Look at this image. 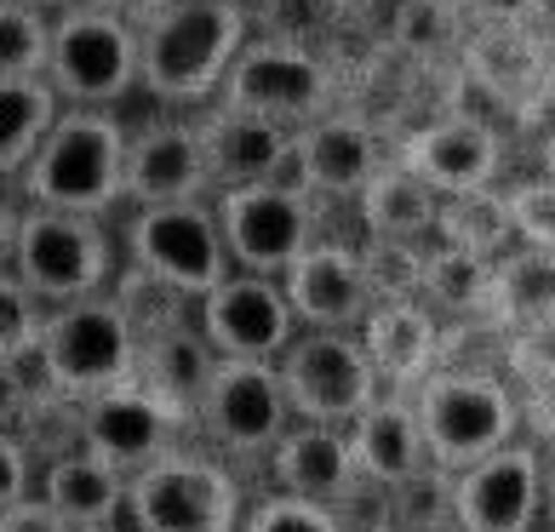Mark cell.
<instances>
[{
	"mask_svg": "<svg viewBox=\"0 0 555 532\" xmlns=\"http://www.w3.org/2000/svg\"><path fill=\"white\" fill-rule=\"evenodd\" d=\"M246 47L241 0H167L138 24V87L160 104H201Z\"/></svg>",
	"mask_w": 555,
	"mask_h": 532,
	"instance_id": "6da1fadb",
	"label": "cell"
},
{
	"mask_svg": "<svg viewBox=\"0 0 555 532\" xmlns=\"http://www.w3.org/2000/svg\"><path fill=\"white\" fill-rule=\"evenodd\" d=\"M120 155H127V132L115 127L109 109H57L47 138L35 143L24 160V200L29 207H57V212H87L104 218L120 195Z\"/></svg>",
	"mask_w": 555,
	"mask_h": 532,
	"instance_id": "7a4b0ae2",
	"label": "cell"
},
{
	"mask_svg": "<svg viewBox=\"0 0 555 532\" xmlns=\"http://www.w3.org/2000/svg\"><path fill=\"white\" fill-rule=\"evenodd\" d=\"M132 355H138V326L120 298L87 293V298H69L40 315L35 361L64 401H87L98 390L127 384Z\"/></svg>",
	"mask_w": 555,
	"mask_h": 532,
	"instance_id": "3957f363",
	"label": "cell"
},
{
	"mask_svg": "<svg viewBox=\"0 0 555 532\" xmlns=\"http://www.w3.org/2000/svg\"><path fill=\"white\" fill-rule=\"evenodd\" d=\"M47 80L57 104L109 109L138 92V24L115 17L92 0H69L52 12Z\"/></svg>",
	"mask_w": 555,
	"mask_h": 532,
	"instance_id": "277c9868",
	"label": "cell"
},
{
	"mask_svg": "<svg viewBox=\"0 0 555 532\" xmlns=\"http://www.w3.org/2000/svg\"><path fill=\"white\" fill-rule=\"evenodd\" d=\"M413 413L424 429V446L441 469H464L504 441H516V395L504 378L481 373V366H447V373H424Z\"/></svg>",
	"mask_w": 555,
	"mask_h": 532,
	"instance_id": "5b68a950",
	"label": "cell"
},
{
	"mask_svg": "<svg viewBox=\"0 0 555 532\" xmlns=\"http://www.w3.org/2000/svg\"><path fill=\"white\" fill-rule=\"evenodd\" d=\"M120 516L132 532H235L241 527V486L230 469L207 458L160 453L127 476V504Z\"/></svg>",
	"mask_w": 555,
	"mask_h": 532,
	"instance_id": "8992f818",
	"label": "cell"
},
{
	"mask_svg": "<svg viewBox=\"0 0 555 532\" xmlns=\"http://www.w3.org/2000/svg\"><path fill=\"white\" fill-rule=\"evenodd\" d=\"M109 235L87 212H57V207H24L12 241V275L29 286L40 303H69L87 298L109 281Z\"/></svg>",
	"mask_w": 555,
	"mask_h": 532,
	"instance_id": "52a82bcc",
	"label": "cell"
},
{
	"mask_svg": "<svg viewBox=\"0 0 555 532\" xmlns=\"http://www.w3.org/2000/svg\"><path fill=\"white\" fill-rule=\"evenodd\" d=\"M459 75L499 115L532 127L555 104V40L544 24H476L459 40Z\"/></svg>",
	"mask_w": 555,
	"mask_h": 532,
	"instance_id": "ba28073f",
	"label": "cell"
},
{
	"mask_svg": "<svg viewBox=\"0 0 555 532\" xmlns=\"http://www.w3.org/2000/svg\"><path fill=\"white\" fill-rule=\"evenodd\" d=\"M132 263L150 286H167L178 298H201L207 286L230 275V252H223L218 218L207 200H155L138 207L127 223Z\"/></svg>",
	"mask_w": 555,
	"mask_h": 532,
	"instance_id": "9c48e42d",
	"label": "cell"
},
{
	"mask_svg": "<svg viewBox=\"0 0 555 532\" xmlns=\"http://www.w3.org/2000/svg\"><path fill=\"white\" fill-rule=\"evenodd\" d=\"M275 361H281L275 378L293 418H310V424H349L384 390L373 361H366V343L349 338V326H310L304 338H286Z\"/></svg>",
	"mask_w": 555,
	"mask_h": 532,
	"instance_id": "30bf717a",
	"label": "cell"
},
{
	"mask_svg": "<svg viewBox=\"0 0 555 532\" xmlns=\"http://www.w3.org/2000/svg\"><path fill=\"white\" fill-rule=\"evenodd\" d=\"M212 218H218L230 263H241L253 275H275V281L315 241V200L304 190H293V183H275V178L218 190Z\"/></svg>",
	"mask_w": 555,
	"mask_h": 532,
	"instance_id": "8fae6325",
	"label": "cell"
},
{
	"mask_svg": "<svg viewBox=\"0 0 555 532\" xmlns=\"http://www.w3.org/2000/svg\"><path fill=\"white\" fill-rule=\"evenodd\" d=\"M218 104L253 109L281 127H304L333 104V69L298 40H246L223 69Z\"/></svg>",
	"mask_w": 555,
	"mask_h": 532,
	"instance_id": "7c38bea8",
	"label": "cell"
},
{
	"mask_svg": "<svg viewBox=\"0 0 555 532\" xmlns=\"http://www.w3.org/2000/svg\"><path fill=\"white\" fill-rule=\"evenodd\" d=\"M190 418L207 429V441L223 446V453H270L275 436L293 424V406L281 395L275 361L218 355Z\"/></svg>",
	"mask_w": 555,
	"mask_h": 532,
	"instance_id": "4fadbf2b",
	"label": "cell"
},
{
	"mask_svg": "<svg viewBox=\"0 0 555 532\" xmlns=\"http://www.w3.org/2000/svg\"><path fill=\"white\" fill-rule=\"evenodd\" d=\"M384 143L378 132L366 127V120L356 115H315L304 120V127H293V138H286V160L275 183H293V190H304L310 200H356L361 183L373 178L384 167Z\"/></svg>",
	"mask_w": 555,
	"mask_h": 532,
	"instance_id": "5bb4252c",
	"label": "cell"
},
{
	"mask_svg": "<svg viewBox=\"0 0 555 532\" xmlns=\"http://www.w3.org/2000/svg\"><path fill=\"white\" fill-rule=\"evenodd\" d=\"M293 303H286L275 275H223L218 286L201 293V338L212 355H241V361H275L293 338Z\"/></svg>",
	"mask_w": 555,
	"mask_h": 532,
	"instance_id": "9a60e30c",
	"label": "cell"
},
{
	"mask_svg": "<svg viewBox=\"0 0 555 532\" xmlns=\"http://www.w3.org/2000/svg\"><path fill=\"white\" fill-rule=\"evenodd\" d=\"M452 509L469 532H532L544 509V469L539 446L504 441L499 453L452 469Z\"/></svg>",
	"mask_w": 555,
	"mask_h": 532,
	"instance_id": "2e32d148",
	"label": "cell"
},
{
	"mask_svg": "<svg viewBox=\"0 0 555 532\" xmlns=\"http://www.w3.org/2000/svg\"><path fill=\"white\" fill-rule=\"evenodd\" d=\"M183 429V418H172L160 401H150L138 384H115V390H98L87 401H75V441L87 446L92 458L115 464L120 476L155 464L160 453H172V436Z\"/></svg>",
	"mask_w": 555,
	"mask_h": 532,
	"instance_id": "e0dca14e",
	"label": "cell"
},
{
	"mask_svg": "<svg viewBox=\"0 0 555 532\" xmlns=\"http://www.w3.org/2000/svg\"><path fill=\"white\" fill-rule=\"evenodd\" d=\"M396 160L406 172H418L436 195L481 190V183H499L504 172V132L481 115H441L429 127L406 132Z\"/></svg>",
	"mask_w": 555,
	"mask_h": 532,
	"instance_id": "ac0fdd59",
	"label": "cell"
},
{
	"mask_svg": "<svg viewBox=\"0 0 555 532\" xmlns=\"http://www.w3.org/2000/svg\"><path fill=\"white\" fill-rule=\"evenodd\" d=\"M207 190L212 172L190 120H155L127 138V155H120V195L127 200L155 207V200H201Z\"/></svg>",
	"mask_w": 555,
	"mask_h": 532,
	"instance_id": "d6986e66",
	"label": "cell"
},
{
	"mask_svg": "<svg viewBox=\"0 0 555 532\" xmlns=\"http://www.w3.org/2000/svg\"><path fill=\"white\" fill-rule=\"evenodd\" d=\"M138 326V355H132V378L150 401H160L172 418L190 424L195 413V395H201V384H207L212 373V343L201 338V326L183 321V303L167 315V321H132Z\"/></svg>",
	"mask_w": 555,
	"mask_h": 532,
	"instance_id": "ffe728a7",
	"label": "cell"
},
{
	"mask_svg": "<svg viewBox=\"0 0 555 532\" xmlns=\"http://www.w3.org/2000/svg\"><path fill=\"white\" fill-rule=\"evenodd\" d=\"M281 293L304 326H356L373 310L361 275V252L344 241H310L281 275Z\"/></svg>",
	"mask_w": 555,
	"mask_h": 532,
	"instance_id": "44dd1931",
	"label": "cell"
},
{
	"mask_svg": "<svg viewBox=\"0 0 555 532\" xmlns=\"http://www.w3.org/2000/svg\"><path fill=\"white\" fill-rule=\"evenodd\" d=\"M344 446H349V464H356V476L366 486H396V481L413 476L418 464H429L413 395H401V390H378L366 401L361 413L344 424Z\"/></svg>",
	"mask_w": 555,
	"mask_h": 532,
	"instance_id": "7402d4cb",
	"label": "cell"
},
{
	"mask_svg": "<svg viewBox=\"0 0 555 532\" xmlns=\"http://www.w3.org/2000/svg\"><path fill=\"white\" fill-rule=\"evenodd\" d=\"M270 464H275L281 493H298V498L333 504V509H344L366 486L356 476V464H349L344 424H310V418L286 424L270 446Z\"/></svg>",
	"mask_w": 555,
	"mask_h": 532,
	"instance_id": "603a6c76",
	"label": "cell"
},
{
	"mask_svg": "<svg viewBox=\"0 0 555 532\" xmlns=\"http://www.w3.org/2000/svg\"><path fill=\"white\" fill-rule=\"evenodd\" d=\"M366 361L384 390H418L424 373H436L441 361V321L429 315V303L418 298H389L366 310Z\"/></svg>",
	"mask_w": 555,
	"mask_h": 532,
	"instance_id": "cb8c5ba5",
	"label": "cell"
},
{
	"mask_svg": "<svg viewBox=\"0 0 555 532\" xmlns=\"http://www.w3.org/2000/svg\"><path fill=\"white\" fill-rule=\"evenodd\" d=\"M195 132H201V155H207V172H212L218 190L275 178L281 160H286V138H293V127L263 120L253 109H235V104H218Z\"/></svg>",
	"mask_w": 555,
	"mask_h": 532,
	"instance_id": "d4e9b609",
	"label": "cell"
},
{
	"mask_svg": "<svg viewBox=\"0 0 555 532\" xmlns=\"http://www.w3.org/2000/svg\"><path fill=\"white\" fill-rule=\"evenodd\" d=\"M487 321L509 333L555 321V252L544 247H504L492 258V286H487Z\"/></svg>",
	"mask_w": 555,
	"mask_h": 532,
	"instance_id": "484cf974",
	"label": "cell"
},
{
	"mask_svg": "<svg viewBox=\"0 0 555 532\" xmlns=\"http://www.w3.org/2000/svg\"><path fill=\"white\" fill-rule=\"evenodd\" d=\"M436 190L406 172L396 155L384 160V167L361 183L356 195V212H361V230L378 235V241H429V230H436Z\"/></svg>",
	"mask_w": 555,
	"mask_h": 532,
	"instance_id": "4316f807",
	"label": "cell"
},
{
	"mask_svg": "<svg viewBox=\"0 0 555 532\" xmlns=\"http://www.w3.org/2000/svg\"><path fill=\"white\" fill-rule=\"evenodd\" d=\"M47 504L75 532L109 527V521H120V504H127V476L115 464L92 458L87 446H75V453H57L47 464Z\"/></svg>",
	"mask_w": 555,
	"mask_h": 532,
	"instance_id": "83f0119b",
	"label": "cell"
},
{
	"mask_svg": "<svg viewBox=\"0 0 555 532\" xmlns=\"http://www.w3.org/2000/svg\"><path fill=\"white\" fill-rule=\"evenodd\" d=\"M441 247H459V252H476V258H499L516 230H509V207H504V190L499 183H481V190H459V195H441L436 200V230Z\"/></svg>",
	"mask_w": 555,
	"mask_h": 532,
	"instance_id": "f1b7e54d",
	"label": "cell"
},
{
	"mask_svg": "<svg viewBox=\"0 0 555 532\" xmlns=\"http://www.w3.org/2000/svg\"><path fill=\"white\" fill-rule=\"evenodd\" d=\"M57 92L47 75H0V178L24 172L35 143L57 120Z\"/></svg>",
	"mask_w": 555,
	"mask_h": 532,
	"instance_id": "f546056e",
	"label": "cell"
},
{
	"mask_svg": "<svg viewBox=\"0 0 555 532\" xmlns=\"http://www.w3.org/2000/svg\"><path fill=\"white\" fill-rule=\"evenodd\" d=\"M487 286H492V258L459 252V247H424L418 263V298L441 303L452 315H487Z\"/></svg>",
	"mask_w": 555,
	"mask_h": 532,
	"instance_id": "4dcf8cb0",
	"label": "cell"
},
{
	"mask_svg": "<svg viewBox=\"0 0 555 532\" xmlns=\"http://www.w3.org/2000/svg\"><path fill=\"white\" fill-rule=\"evenodd\" d=\"M384 498H389V527H401V532H447V527H459V509H452V469H441L436 458L418 464L406 481L396 486H384Z\"/></svg>",
	"mask_w": 555,
	"mask_h": 532,
	"instance_id": "1f68e13d",
	"label": "cell"
},
{
	"mask_svg": "<svg viewBox=\"0 0 555 532\" xmlns=\"http://www.w3.org/2000/svg\"><path fill=\"white\" fill-rule=\"evenodd\" d=\"M52 12L0 0V75H47Z\"/></svg>",
	"mask_w": 555,
	"mask_h": 532,
	"instance_id": "d6a6232c",
	"label": "cell"
},
{
	"mask_svg": "<svg viewBox=\"0 0 555 532\" xmlns=\"http://www.w3.org/2000/svg\"><path fill=\"white\" fill-rule=\"evenodd\" d=\"M418 263H424V241H378V235H366L361 275H366V293H373V303L418 298Z\"/></svg>",
	"mask_w": 555,
	"mask_h": 532,
	"instance_id": "836d02e7",
	"label": "cell"
},
{
	"mask_svg": "<svg viewBox=\"0 0 555 532\" xmlns=\"http://www.w3.org/2000/svg\"><path fill=\"white\" fill-rule=\"evenodd\" d=\"M47 395H57V390L47 384V373H40L35 343H29V350L0 355V429H12V436H17L24 418H29V406L47 401Z\"/></svg>",
	"mask_w": 555,
	"mask_h": 532,
	"instance_id": "e575fe53",
	"label": "cell"
},
{
	"mask_svg": "<svg viewBox=\"0 0 555 532\" xmlns=\"http://www.w3.org/2000/svg\"><path fill=\"white\" fill-rule=\"evenodd\" d=\"M235 532H344V516L333 504H315V498H298V493H275V498H263Z\"/></svg>",
	"mask_w": 555,
	"mask_h": 532,
	"instance_id": "d590c367",
	"label": "cell"
},
{
	"mask_svg": "<svg viewBox=\"0 0 555 532\" xmlns=\"http://www.w3.org/2000/svg\"><path fill=\"white\" fill-rule=\"evenodd\" d=\"M504 207H509V230H516V241L555 252V183L544 172L527 178V183H509Z\"/></svg>",
	"mask_w": 555,
	"mask_h": 532,
	"instance_id": "8d00e7d4",
	"label": "cell"
},
{
	"mask_svg": "<svg viewBox=\"0 0 555 532\" xmlns=\"http://www.w3.org/2000/svg\"><path fill=\"white\" fill-rule=\"evenodd\" d=\"M396 40L413 47V57H429V52L452 47V40H459V7H452V0H406Z\"/></svg>",
	"mask_w": 555,
	"mask_h": 532,
	"instance_id": "74e56055",
	"label": "cell"
},
{
	"mask_svg": "<svg viewBox=\"0 0 555 532\" xmlns=\"http://www.w3.org/2000/svg\"><path fill=\"white\" fill-rule=\"evenodd\" d=\"M40 315H47V303H40L17 275H0V355L29 350L35 333H40Z\"/></svg>",
	"mask_w": 555,
	"mask_h": 532,
	"instance_id": "f35d334b",
	"label": "cell"
},
{
	"mask_svg": "<svg viewBox=\"0 0 555 532\" xmlns=\"http://www.w3.org/2000/svg\"><path fill=\"white\" fill-rule=\"evenodd\" d=\"M469 24H550V0H452Z\"/></svg>",
	"mask_w": 555,
	"mask_h": 532,
	"instance_id": "ab89813d",
	"label": "cell"
},
{
	"mask_svg": "<svg viewBox=\"0 0 555 532\" xmlns=\"http://www.w3.org/2000/svg\"><path fill=\"white\" fill-rule=\"evenodd\" d=\"M29 498V453L12 429H0V509Z\"/></svg>",
	"mask_w": 555,
	"mask_h": 532,
	"instance_id": "60d3db41",
	"label": "cell"
},
{
	"mask_svg": "<svg viewBox=\"0 0 555 532\" xmlns=\"http://www.w3.org/2000/svg\"><path fill=\"white\" fill-rule=\"evenodd\" d=\"M0 532H75L47 498H17L0 509Z\"/></svg>",
	"mask_w": 555,
	"mask_h": 532,
	"instance_id": "b9f144b4",
	"label": "cell"
},
{
	"mask_svg": "<svg viewBox=\"0 0 555 532\" xmlns=\"http://www.w3.org/2000/svg\"><path fill=\"white\" fill-rule=\"evenodd\" d=\"M516 366L527 378H555V321L516 333Z\"/></svg>",
	"mask_w": 555,
	"mask_h": 532,
	"instance_id": "7bdbcfd3",
	"label": "cell"
},
{
	"mask_svg": "<svg viewBox=\"0 0 555 532\" xmlns=\"http://www.w3.org/2000/svg\"><path fill=\"white\" fill-rule=\"evenodd\" d=\"M92 7H104V12H115V17H127V24H143V17L160 12L167 0H92Z\"/></svg>",
	"mask_w": 555,
	"mask_h": 532,
	"instance_id": "ee69618b",
	"label": "cell"
},
{
	"mask_svg": "<svg viewBox=\"0 0 555 532\" xmlns=\"http://www.w3.org/2000/svg\"><path fill=\"white\" fill-rule=\"evenodd\" d=\"M12 241H17V212L0 207V275H12Z\"/></svg>",
	"mask_w": 555,
	"mask_h": 532,
	"instance_id": "f6af8a7d",
	"label": "cell"
},
{
	"mask_svg": "<svg viewBox=\"0 0 555 532\" xmlns=\"http://www.w3.org/2000/svg\"><path fill=\"white\" fill-rule=\"evenodd\" d=\"M539 167H544V178L555 183V127L544 132V143H539Z\"/></svg>",
	"mask_w": 555,
	"mask_h": 532,
	"instance_id": "bcb514c9",
	"label": "cell"
},
{
	"mask_svg": "<svg viewBox=\"0 0 555 532\" xmlns=\"http://www.w3.org/2000/svg\"><path fill=\"white\" fill-rule=\"evenodd\" d=\"M17 7H35V12H57V7H69V0H17Z\"/></svg>",
	"mask_w": 555,
	"mask_h": 532,
	"instance_id": "7dc6e473",
	"label": "cell"
},
{
	"mask_svg": "<svg viewBox=\"0 0 555 532\" xmlns=\"http://www.w3.org/2000/svg\"><path fill=\"white\" fill-rule=\"evenodd\" d=\"M373 532H401V527H389V521H378V527H373Z\"/></svg>",
	"mask_w": 555,
	"mask_h": 532,
	"instance_id": "c3c4849f",
	"label": "cell"
},
{
	"mask_svg": "<svg viewBox=\"0 0 555 532\" xmlns=\"http://www.w3.org/2000/svg\"><path fill=\"white\" fill-rule=\"evenodd\" d=\"M87 532H120V527H115V521H109V527H87Z\"/></svg>",
	"mask_w": 555,
	"mask_h": 532,
	"instance_id": "681fc988",
	"label": "cell"
},
{
	"mask_svg": "<svg viewBox=\"0 0 555 532\" xmlns=\"http://www.w3.org/2000/svg\"><path fill=\"white\" fill-rule=\"evenodd\" d=\"M447 532H469V527H447Z\"/></svg>",
	"mask_w": 555,
	"mask_h": 532,
	"instance_id": "f907efd6",
	"label": "cell"
},
{
	"mask_svg": "<svg viewBox=\"0 0 555 532\" xmlns=\"http://www.w3.org/2000/svg\"><path fill=\"white\" fill-rule=\"evenodd\" d=\"M241 7H246V0H241Z\"/></svg>",
	"mask_w": 555,
	"mask_h": 532,
	"instance_id": "816d5d0a",
	"label": "cell"
}]
</instances>
